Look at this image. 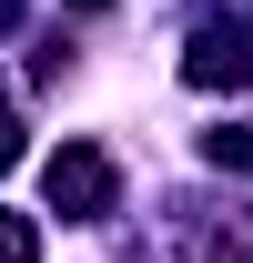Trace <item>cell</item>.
Instances as JSON below:
<instances>
[{"instance_id":"cell-1","label":"cell","mask_w":253,"mask_h":263,"mask_svg":"<svg viewBox=\"0 0 253 263\" xmlns=\"http://www.w3.org/2000/svg\"><path fill=\"white\" fill-rule=\"evenodd\" d=\"M41 193H51V213H71V223H92V213H112V162H101L92 142H61L51 162H41Z\"/></svg>"},{"instance_id":"cell-2","label":"cell","mask_w":253,"mask_h":263,"mask_svg":"<svg viewBox=\"0 0 253 263\" xmlns=\"http://www.w3.org/2000/svg\"><path fill=\"white\" fill-rule=\"evenodd\" d=\"M183 81H192V91H243V81H253V31H243V21H203L192 51H183Z\"/></svg>"},{"instance_id":"cell-3","label":"cell","mask_w":253,"mask_h":263,"mask_svg":"<svg viewBox=\"0 0 253 263\" xmlns=\"http://www.w3.org/2000/svg\"><path fill=\"white\" fill-rule=\"evenodd\" d=\"M192 263H253V223H233V233H192Z\"/></svg>"},{"instance_id":"cell-4","label":"cell","mask_w":253,"mask_h":263,"mask_svg":"<svg viewBox=\"0 0 253 263\" xmlns=\"http://www.w3.org/2000/svg\"><path fill=\"white\" fill-rule=\"evenodd\" d=\"M0 263H41V223H21V213H0Z\"/></svg>"},{"instance_id":"cell-5","label":"cell","mask_w":253,"mask_h":263,"mask_svg":"<svg viewBox=\"0 0 253 263\" xmlns=\"http://www.w3.org/2000/svg\"><path fill=\"white\" fill-rule=\"evenodd\" d=\"M203 152H213V162H233V172H253V122H243V132H213Z\"/></svg>"},{"instance_id":"cell-6","label":"cell","mask_w":253,"mask_h":263,"mask_svg":"<svg viewBox=\"0 0 253 263\" xmlns=\"http://www.w3.org/2000/svg\"><path fill=\"white\" fill-rule=\"evenodd\" d=\"M71 10H112V0H71Z\"/></svg>"}]
</instances>
